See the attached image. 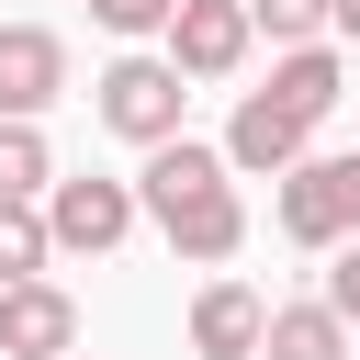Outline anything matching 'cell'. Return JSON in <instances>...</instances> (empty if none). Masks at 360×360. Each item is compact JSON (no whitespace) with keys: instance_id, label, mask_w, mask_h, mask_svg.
Segmentation results:
<instances>
[{"instance_id":"cell-17","label":"cell","mask_w":360,"mask_h":360,"mask_svg":"<svg viewBox=\"0 0 360 360\" xmlns=\"http://www.w3.org/2000/svg\"><path fill=\"white\" fill-rule=\"evenodd\" d=\"M338 34H349V45H360V0H338Z\"/></svg>"},{"instance_id":"cell-1","label":"cell","mask_w":360,"mask_h":360,"mask_svg":"<svg viewBox=\"0 0 360 360\" xmlns=\"http://www.w3.org/2000/svg\"><path fill=\"white\" fill-rule=\"evenodd\" d=\"M135 202H146V225L169 236V259H191V270H225V259L248 248L236 158H225V146H202V135H158V146H146V169H135Z\"/></svg>"},{"instance_id":"cell-15","label":"cell","mask_w":360,"mask_h":360,"mask_svg":"<svg viewBox=\"0 0 360 360\" xmlns=\"http://www.w3.org/2000/svg\"><path fill=\"white\" fill-rule=\"evenodd\" d=\"M169 11H180V0H90L101 34H169Z\"/></svg>"},{"instance_id":"cell-3","label":"cell","mask_w":360,"mask_h":360,"mask_svg":"<svg viewBox=\"0 0 360 360\" xmlns=\"http://www.w3.org/2000/svg\"><path fill=\"white\" fill-rule=\"evenodd\" d=\"M281 236L315 248V259H326L338 236H360V158H315V146H304V158L281 169Z\"/></svg>"},{"instance_id":"cell-11","label":"cell","mask_w":360,"mask_h":360,"mask_svg":"<svg viewBox=\"0 0 360 360\" xmlns=\"http://www.w3.org/2000/svg\"><path fill=\"white\" fill-rule=\"evenodd\" d=\"M259 360H349V315H338L326 292H315V304H270Z\"/></svg>"},{"instance_id":"cell-6","label":"cell","mask_w":360,"mask_h":360,"mask_svg":"<svg viewBox=\"0 0 360 360\" xmlns=\"http://www.w3.org/2000/svg\"><path fill=\"white\" fill-rule=\"evenodd\" d=\"M79 349V304L34 270V281H0V360H68Z\"/></svg>"},{"instance_id":"cell-12","label":"cell","mask_w":360,"mask_h":360,"mask_svg":"<svg viewBox=\"0 0 360 360\" xmlns=\"http://www.w3.org/2000/svg\"><path fill=\"white\" fill-rule=\"evenodd\" d=\"M56 259V225H45V191H0V281H34Z\"/></svg>"},{"instance_id":"cell-5","label":"cell","mask_w":360,"mask_h":360,"mask_svg":"<svg viewBox=\"0 0 360 360\" xmlns=\"http://www.w3.org/2000/svg\"><path fill=\"white\" fill-rule=\"evenodd\" d=\"M248 45H259L248 0H180V11H169V56H180V79H236Z\"/></svg>"},{"instance_id":"cell-9","label":"cell","mask_w":360,"mask_h":360,"mask_svg":"<svg viewBox=\"0 0 360 360\" xmlns=\"http://www.w3.org/2000/svg\"><path fill=\"white\" fill-rule=\"evenodd\" d=\"M56 90H68V34L0 22V112H45Z\"/></svg>"},{"instance_id":"cell-10","label":"cell","mask_w":360,"mask_h":360,"mask_svg":"<svg viewBox=\"0 0 360 360\" xmlns=\"http://www.w3.org/2000/svg\"><path fill=\"white\" fill-rule=\"evenodd\" d=\"M270 101H292L304 124H326V112L349 101V68H338V45H326V34H315V45H281V56H270Z\"/></svg>"},{"instance_id":"cell-16","label":"cell","mask_w":360,"mask_h":360,"mask_svg":"<svg viewBox=\"0 0 360 360\" xmlns=\"http://www.w3.org/2000/svg\"><path fill=\"white\" fill-rule=\"evenodd\" d=\"M326 304L360 326V236H338V248H326Z\"/></svg>"},{"instance_id":"cell-8","label":"cell","mask_w":360,"mask_h":360,"mask_svg":"<svg viewBox=\"0 0 360 360\" xmlns=\"http://www.w3.org/2000/svg\"><path fill=\"white\" fill-rule=\"evenodd\" d=\"M259 326H270V304H259L236 270H214V281L191 292V360H259Z\"/></svg>"},{"instance_id":"cell-13","label":"cell","mask_w":360,"mask_h":360,"mask_svg":"<svg viewBox=\"0 0 360 360\" xmlns=\"http://www.w3.org/2000/svg\"><path fill=\"white\" fill-rule=\"evenodd\" d=\"M0 191H56V146H45V112H0Z\"/></svg>"},{"instance_id":"cell-14","label":"cell","mask_w":360,"mask_h":360,"mask_svg":"<svg viewBox=\"0 0 360 360\" xmlns=\"http://www.w3.org/2000/svg\"><path fill=\"white\" fill-rule=\"evenodd\" d=\"M248 22L270 45H315V34H338V0H248Z\"/></svg>"},{"instance_id":"cell-7","label":"cell","mask_w":360,"mask_h":360,"mask_svg":"<svg viewBox=\"0 0 360 360\" xmlns=\"http://www.w3.org/2000/svg\"><path fill=\"white\" fill-rule=\"evenodd\" d=\"M304 146H315V124H304L292 101H270V90H248V101H236V124H225V158H236V180H281Z\"/></svg>"},{"instance_id":"cell-4","label":"cell","mask_w":360,"mask_h":360,"mask_svg":"<svg viewBox=\"0 0 360 360\" xmlns=\"http://www.w3.org/2000/svg\"><path fill=\"white\" fill-rule=\"evenodd\" d=\"M135 180H101V169H79V180H56L45 191V225H56V259H112L124 236H135Z\"/></svg>"},{"instance_id":"cell-2","label":"cell","mask_w":360,"mask_h":360,"mask_svg":"<svg viewBox=\"0 0 360 360\" xmlns=\"http://www.w3.org/2000/svg\"><path fill=\"white\" fill-rule=\"evenodd\" d=\"M90 112H101L124 146H158V135H180L191 79H180V56H112V68L90 79Z\"/></svg>"}]
</instances>
